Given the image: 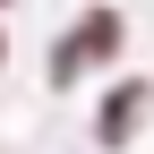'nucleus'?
<instances>
[{
	"instance_id": "f03ea898",
	"label": "nucleus",
	"mask_w": 154,
	"mask_h": 154,
	"mask_svg": "<svg viewBox=\"0 0 154 154\" xmlns=\"http://www.w3.org/2000/svg\"><path fill=\"white\" fill-rule=\"evenodd\" d=\"M154 103V86H120V94H111V103H103V146H120V137H137V111Z\"/></svg>"
},
{
	"instance_id": "f257e3e1",
	"label": "nucleus",
	"mask_w": 154,
	"mask_h": 154,
	"mask_svg": "<svg viewBox=\"0 0 154 154\" xmlns=\"http://www.w3.org/2000/svg\"><path fill=\"white\" fill-rule=\"evenodd\" d=\"M111 51H120V17H111V9H94L86 26H77L69 43H60V60H51V77H77L86 60H111Z\"/></svg>"
}]
</instances>
